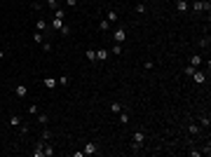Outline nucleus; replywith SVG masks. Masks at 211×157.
I'll use <instances>...</instances> for the list:
<instances>
[{"label": "nucleus", "instance_id": "f257e3e1", "mask_svg": "<svg viewBox=\"0 0 211 157\" xmlns=\"http://www.w3.org/2000/svg\"><path fill=\"white\" fill-rule=\"evenodd\" d=\"M113 40L122 45V42L127 40V31H124V28H115V33H113Z\"/></svg>", "mask_w": 211, "mask_h": 157}, {"label": "nucleus", "instance_id": "f03ea898", "mask_svg": "<svg viewBox=\"0 0 211 157\" xmlns=\"http://www.w3.org/2000/svg\"><path fill=\"white\" fill-rule=\"evenodd\" d=\"M33 157H45V143L38 141L35 143V150H33Z\"/></svg>", "mask_w": 211, "mask_h": 157}, {"label": "nucleus", "instance_id": "7ed1b4c3", "mask_svg": "<svg viewBox=\"0 0 211 157\" xmlns=\"http://www.w3.org/2000/svg\"><path fill=\"white\" fill-rule=\"evenodd\" d=\"M82 152H84V155H96V152H99V148H96V143H87Z\"/></svg>", "mask_w": 211, "mask_h": 157}, {"label": "nucleus", "instance_id": "20e7f679", "mask_svg": "<svg viewBox=\"0 0 211 157\" xmlns=\"http://www.w3.org/2000/svg\"><path fill=\"white\" fill-rule=\"evenodd\" d=\"M143 141H146V134H143L141 129L134 131V143H138V146H143Z\"/></svg>", "mask_w": 211, "mask_h": 157}, {"label": "nucleus", "instance_id": "39448f33", "mask_svg": "<svg viewBox=\"0 0 211 157\" xmlns=\"http://www.w3.org/2000/svg\"><path fill=\"white\" fill-rule=\"evenodd\" d=\"M26 94H28V87H26V84H16V96H19V99H24Z\"/></svg>", "mask_w": 211, "mask_h": 157}, {"label": "nucleus", "instance_id": "423d86ee", "mask_svg": "<svg viewBox=\"0 0 211 157\" xmlns=\"http://www.w3.org/2000/svg\"><path fill=\"white\" fill-rule=\"evenodd\" d=\"M192 78H195V82H204V80H206V73H202V70H195V73H192Z\"/></svg>", "mask_w": 211, "mask_h": 157}, {"label": "nucleus", "instance_id": "0eeeda50", "mask_svg": "<svg viewBox=\"0 0 211 157\" xmlns=\"http://www.w3.org/2000/svg\"><path fill=\"white\" fill-rule=\"evenodd\" d=\"M49 26H52L54 31H61V26H63V19H56V16H54V19H52V24H49Z\"/></svg>", "mask_w": 211, "mask_h": 157}, {"label": "nucleus", "instance_id": "6e6552de", "mask_svg": "<svg viewBox=\"0 0 211 157\" xmlns=\"http://www.w3.org/2000/svg\"><path fill=\"white\" fill-rule=\"evenodd\" d=\"M192 10L195 12H204V0H195V2H192Z\"/></svg>", "mask_w": 211, "mask_h": 157}, {"label": "nucleus", "instance_id": "1a4fd4ad", "mask_svg": "<svg viewBox=\"0 0 211 157\" xmlns=\"http://www.w3.org/2000/svg\"><path fill=\"white\" fill-rule=\"evenodd\" d=\"M45 28H47V21H45V19H38V21H35V31H40V33H42Z\"/></svg>", "mask_w": 211, "mask_h": 157}, {"label": "nucleus", "instance_id": "9d476101", "mask_svg": "<svg viewBox=\"0 0 211 157\" xmlns=\"http://www.w3.org/2000/svg\"><path fill=\"white\" fill-rule=\"evenodd\" d=\"M108 59V49H99L96 52V61H106Z\"/></svg>", "mask_w": 211, "mask_h": 157}, {"label": "nucleus", "instance_id": "9b49d317", "mask_svg": "<svg viewBox=\"0 0 211 157\" xmlns=\"http://www.w3.org/2000/svg\"><path fill=\"white\" fill-rule=\"evenodd\" d=\"M45 87L54 89V87H56V78H45Z\"/></svg>", "mask_w": 211, "mask_h": 157}, {"label": "nucleus", "instance_id": "f8f14e48", "mask_svg": "<svg viewBox=\"0 0 211 157\" xmlns=\"http://www.w3.org/2000/svg\"><path fill=\"white\" fill-rule=\"evenodd\" d=\"M33 42H35V45H42V42H45V35H42L40 31H35V35H33Z\"/></svg>", "mask_w": 211, "mask_h": 157}, {"label": "nucleus", "instance_id": "ddd939ff", "mask_svg": "<svg viewBox=\"0 0 211 157\" xmlns=\"http://www.w3.org/2000/svg\"><path fill=\"white\" fill-rule=\"evenodd\" d=\"M108 28H110V21H108V19H101V24H99V31H108Z\"/></svg>", "mask_w": 211, "mask_h": 157}, {"label": "nucleus", "instance_id": "4468645a", "mask_svg": "<svg viewBox=\"0 0 211 157\" xmlns=\"http://www.w3.org/2000/svg\"><path fill=\"white\" fill-rule=\"evenodd\" d=\"M106 19L110 21V24H115V21H117V12H115V10H110L108 14H106Z\"/></svg>", "mask_w": 211, "mask_h": 157}, {"label": "nucleus", "instance_id": "2eb2a0df", "mask_svg": "<svg viewBox=\"0 0 211 157\" xmlns=\"http://www.w3.org/2000/svg\"><path fill=\"white\" fill-rule=\"evenodd\" d=\"M10 124H12V127H19V124H21V117H19V115H12V117H10Z\"/></svg>", "mask_w": 211, "mask_h": 157}, {"label": "nucleus", "instance_id": "dca6fc26", "mask_svg": "<svg viewBox=\"0 0 211 157\" xmlns=\"http://www.w3.org/2000/svg\"><path fill=\"white\" fill-rule=\"evenodd\" d=\"M54 16H56V19H66V12H63L61 7H56V10H54Z\"/></svg>", "mask_w": 211, "mask_h": 157}, {"label": "nucleus", "instance_id": "f3484780", "mask_svg": "<svg viewBox=\"0 0 211 157\" xmlns=\"http://www.w3.org/2000/svg\"><path fill=\"white\" fill-rule=\"evenodd\" d=\"M84 56L89 59V61H92V63H94V61H96V52H94V49H87V54H84Z\"/></svg>", "mask_w": 211, "mask_h": 157}, {"label": "nucleus", "instance_id": "a211bd4d", "mask_svg": "<svg viewBox=\"0 0 211 157\" xmlns=\"http://www.w3.org/2000/svg\"><path fill=\"white\" fill-rule=\"evenodd\" d=\"M38 122H40V124H47V122H49V115H45V113H40V115H38Z\"/></svg>", "mask_w": 211, "mask_h": 157}, {"label": "nucleus", "instance_id": "6ab92c4d", "mask_svg": "<svg viewBox=\"0 0 211 157\" xmlns=\"http://www.w3.org/2000/svg\"><path fill=\"white\" fill-rule=\"evenodd\" d=\"M52 155H54V146L47 143V146H45V157H52Z\"/></svg>", "mask_w": 211, "mask_h": 157}, {"label": "nucleus", "instance_id": "aec40b11", "mask_svg": "<svg viewBox=\"0 0 211 157\" xmlns=\"http://www.w3.org/2000/svg\"><path fill=\"white\" fill-rule=\"evenodd\" d=\"M176 7H178V12H185V10H188V2L181 0V2H176Z\"/></svg>", "mask_w": 211, "mask_h": 157}, {"label": "nucleus", "instance_id": "412c9836", "mask_svg": "<svg viewBox=\"0 0 211 157\" xmlns=\"http://www.w3.org/2000/svg\"><path fill=\"white\" fill-rule=\"evenodd\" d=\"M113 54H115V56H120V54H122V47H120V42H115V45H113Z\"/></svg>", "mask_w": 211, "mask_h": 157}, {"label": "nucleus", "instance_id": "4be33fe9", "mask_svg": "<svg viewBox=\"0 0 211 157\" xmlns=\"http://www.w3.org/2000/svg\"><path fill=\"white\" fill-rule=\"evenodd\" d=\"M200 63H202V56H192L190 59V66H195V68L200 66Z\"/></svg>", "mask_w": 211, "mask_h": 157}, {"label": "nucleus", "instance_id": "5701e85b", "mask_svg": "<svg viewBox=\"0 0 211 157\" xmlns=\"http://www.w3.org/2000/svg\"><path fill=\"white\" fill-rule=\"evenodd\" d=\"M188 134H200V127L197 124H188Z\"/></svg>", "mask_w": 211, "mask_h": 157}, {"label": "nucleus", "instance_id": "b1692460", "mask_svg": "<svg viewBox=\"0 0 211 157\" xmlns=\"http://www.w3.org/2000/svg\"><path fill=\"white\" fill-rule=\"evenodd\" d=\"M110 110H113V113H120V110H122V105L117 103V101H113V103H110Z\"/></svg>", "mask_w": 211, "mask_h": 157}, {"label": "nucleus", "instance_id": "393cba45", "mask_svg": "<svg viewBox=\"0 0 211 157\" xmlns=\"http://www.w3.org/2000/svg\"><path fill=\"white\" fill-rule=\"evenodd\" d=\"M200 45H202V47H209V45H211V38H209V35H206V38H202V40H200Z\"/></svg>", "mask_w": 211, "mask_h": 157}, {"label": "nucleus", "instance_id": "a878e982", "mask_svg": "<svg viewBox=\"0 0 211 157\" xmlns=\"http://www.w3.org/2000/svg\"><path fill=\"white\" fill-rule=\"evenodd\" d=\"M47 7H49V10H56V7H59V0H47Z\"/></svg>", "mask_w": 211, "mask_h": 157}, {"label": "nucleus", "instance_id": "bb28decb", "mask_svg": "<svg viewBox=\"0 0 211 157\" xmlns=\"http://www.w3.org/2000/svg\"><path fill=\"white\" fill-rule=\"evenodd\" d=\"M136 12H138V14H146V2H138V5H136Z\"/></svg>", "mask_w": 211, "mask_h": 157}, {"label": "nucleus", "instance_id": "cd10ccee", "mask_svg": "<svg viewBox=\"0 0 211 157\" xmlns=\"http://www.w3.org/2000/svg\"><path fill=\"white\" fill-rule=\"evenodd\" d=\"M59 33H61V35H68V33H70V26H68V24H63V26H61V31H59Z\"/></svg>", "mask_w": 211, "mask_h": 157}, {"label": "nucleus", "instance_id": "c85d7f7f", "mask_svg": "<svg viewBox=\"0 0 211 157\" xmlns=\"http://www.w3.org/2000/svg\"><path fill=\"white\" fill-rule=\"evenodd\" d=\"M120 122H122V124H127V122H129V115H127V113H122V110H120Z\"/></svg>", "mask_w": 211, "mask_h": 157}, {"label": "nucleus", "instance_id": "c756f323", "mask_svg": "<svg viewBox=\"0 0 211 157\" xmlns=\"http://www.w3.org/2000/svg\"><path fill=\"white\" fill-rule=\"evenodd\" d=\"M200 124H202V127H209V115H202V117H200Z\"/></svg>", "mask_w": 211, "mask_h": 157}, {"label": "nucleus", "instance_id": "7c9ffc66", "mask_svg": "<svg viewBox=\"0 0 211 157\" xmlns=\"http://www.w3.org/2000/svg\"><path fill=\"white\" fill-rule=\"evenodd\" d=\"M195 70H197V68H195V66H190V63H188V66H185V75H192V73H195Z\"/></svg>", "mask_w": 211, "mask_h": 157}, {"label": "nucleus", "instance_id": "2f4dec72", "mask_svg": "<svg viewBox=\"0 0 211 157\" xmlns=\"http://www.w3.org/2000/svg\"><path fill=\"white\" fill-rule=\"evenodd\" d=\"M42 52H52V42H42Z\"/></svg>", "mask_w": 211, "mask_h": 157}, {"label": "nucleus", "instance_id": "473e14b6", "mask_svg": "<svg viewBox=\"0 0 211 157\" xmlns=\"http://www.w3.org/2000/svg\"><path fill=\"white\" fill-rule=\"evenodd\" d=\"M49 138H52V131L45 129V131H42V141H49Z\"/></svg>", "mask_w": 211, "mask_h": 157}, {"label": "nucleus", "instance_id": "72a5a7b5", "mask_svg": "<svg viewBox=\"0 0 211 157\" xmlns=\"http://www.w3.org/2000/svg\"><path fill=\"white\" fill-rule=\"evenodd\" d=\"M66 5H68V7H75V5H78V0H66Z\"/></svg>", "mask_w": 211, "mask_h": 157}, {"label": "nucleus", "instance_id": "f704fd0d", "mask_svg": "<svg viewBox=\"0 0 211 157\" xmlns=\"http://www.w3.org/2000/svg\"><path fill=\"white\" fill-rule=\"evenodd\" d=\"M2 59H5V52H2V49H0V61H2Z\"/></svg>", "mask_w": 211, "mask_h": 157}, {"label": "nucleus", "instance_id": "c9c22d12", "mask_svg": "<svg viewBox=\"0 0 211 157\" xmlns=\"http://www.w3.org/2000/svg\"><path fill=\"white\" fill-rule=\"evenodd\" d=\"M35 2H40V0H35Z\"/></svg>", "mask_w": 211, "mask_h": 157}]
</instances>
